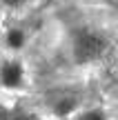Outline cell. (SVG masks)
<instances>
[{
    "label": "cell",
    "mask_w": 118,
    "mask_h": 120,
    "mask_svg": "<svg viewBox=\"0 0 118 120\" xmlns=\"http://www.w3.org/2000/svg\"><path fill=\"white\" fill-rule=\"evenodd\" d=\"M67 51L76 67H96L105 62L114 51V38L107 27L96 22H78L69 27L67 36Z\"/></svg>",
    "instance_id": "obj_1"
},
{
    "label": "cell",
    "mask_w": 118,
    "mask_h": 120,
    "mask_svg": "<svg viewBox=\"0 0 118 120\" xmlns=\"http://www.w3.org/2000/svg\"><path fill=\"white\" fill-rule=\"evenodd\" d=\"M85 94L78 85H53L40 98L45 116L51 120H69L76 111L83 109Z\"/></svg>",
    "instance_id": "obj_2"
},
{
    "label": "cell",
    "mask_w": 118,
    "mask_h": 120,
    "mask_svg": "<svg viewBox=\"0 0 118 120\" xmlns=\"http://www.w3.org/2000/svg\"><path fill=\"white\" fill-rule=\"evenodd\" d=\"M27 64L20 56H0V91L20 94L27 89Z\"/></svg>",
    "instance_id": "obj_3"
},
{
    "label": "cell",
    "mask_w": 118,
    "mask_h": 120,
    "mask_svg": "<svg viewBox=\"0 0 118 120\" xmlns=\"http://www.w3.org/2000/svg\"><path fill=\"white\" fill-rule=\"evenodd\" d=\"M29 45V29L22 25H7L2 29V49L7 56H20Z\"/></svg>",
    "instance_id": "obj_4"
},
{
    "label": "cell",
    "mask_w": 118,
    "mask_h": 120,
    "mask_svg": "<svg viewBox=\"0 0 118 120\" xmlns=\"http://www.w3.org/2000/svg\"><path fill=\"white\" fill-rule=\"evenodd\" d=\"M0 120H45V118L40 111L22 107L20 102H11V105L0 102Z\"/></svg>",
    "instance_id": "obj_5"
},
{
    "label": "cell",
    "mask_w": 118,
    "mask_h": 120,
    "mask_svg": "<svg viewBox=\"0 0 118 120\" xmlns=\"http://www.w3.org/2000/svg\"><path fill=\"white\" fill-rule=\"evenodd\" d=\"M69 120H109V113H107L103 107H83Z\"/></svg>",
    "instance_id": "obj_6"
},
{
    "label": "cell",
    "mask_w": 118,
    "mask_h": 120,
    "mask_svg": "<svg viewBox=\"0 0 118 120\" xmlns=\"http://www.w3.org/2000/svg\"><path fill=\"white\" fill-rule=\"evenodd\" d=\"M36 4V0H0V11L7 13H22L27 9H31Z\"/></svg>",
    "instance_id": "obj_7"
},
{
    "label": "cell",
    "mask_w": 118,
    "mask_h": 120,
    "mask_svg": "<svg viewBox=\"0 0 118 120\" xmlns=\"http://www.w3.org/2000/svg\"><path fill=\"white\" fill-rule=\"evenodd\" d=\"M116 96H118V87H116Z\"/></svg>",
    "instance_id": "obj_8"
}]
</instances>
